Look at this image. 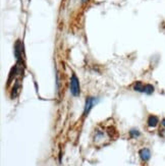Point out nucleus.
I'll list each match as a JSON object with an SVG mask.
<instances>
[{
    "instance_id": "obj_2",
    "label": "nucleus",
    "mask_w": 165,
    "mask_h": 166,
    "mask_svg": "<svg viewBox=\"0 0 165 166\" xmlns=\"http://www.w3.org/2000/svg\"><path fill=\"white\" fill-rule=\"evenodd\" d=\"M70 92L73 96H79L80 94V84L75 74H72L70 79Z\"/></svg>"
},
{
    "instance_id": "obj_3",
    "label": "nucleus",
    "mask_w": 165,
    "mask_h": 166,
    "mask_svg": "<svg viewBox=\"0 0 165 166\" xmlns=\"http://www.w3.org/2000/svg\"><path fill=\"white\" fill-rule=\"evenodd\" d=\"M94 103H95V100L94 98H88L86 101V107H85V111H84V115L86 116V115H88V113L90 112L91 108L94 106Z\"/></svg>"
},
{
    "instance_id": "obj_8",
    "label": "nucleus",
    "mask_w": 165,
    "mask_h": 166,
    "mask_svg": "<svg viewBox=\"0 0 165 166\" xmlns=\"http://www.w3.org/2000/svg\"><path fill=\"white\" fill-rule=\"evenodd\" d=\"M130 134H131V138H136V137H139L140 136V132H138V130H131Z\"/></svg>"
},
{
    "instance_id": "obj_1",
    "label": "nucleus",
    "mask_w": 165,
    "mask_h": 166,
    "mask_svg": "<svg viewBox=\"0 0 165 166\" xmlns=\"http://www.w3.org/2000/svg\"><path fill=\"white\" fill-rule=\"evenodd\" d=\"M118 137V132L115 128L114 124L112 123V120L108 122H101L96 127L94 130V145L97 147H102L110 144L111 142L116 140Z\"/></svg>"
},
{
    "instance_id": "obj_7",
    "label": "nucleus",
    "mask_w": 165,
    "mask_h": 166,
    "mask_svg": "<svg viewBox=\"0 0 165 166\" xmlns=\"http://www.w3.org/2000/svg\"><path fill=\"white\" fill-rule=\"evenodd\" d=\"M153 92H154V87L152 85H150V84H147V85L145 86V93H146L147 95H151Z\"/></svg>"
},
{
    "instance_id": "obj_4",
    "label": "nucleus",
    "mask_w": 165,
    "mask_h": 166,
    "mask_svg": "<svg viewBox=\"0 0 165 166\" xmlns=\"http://www.w3.org/2000/svg\"><path fill=\"white\" fill-rule=\"evenodd\" d=\"M140 157H141V159L144 162H147V161H149V159H150L151 157V153L150 151H149L148 149H142L141 151H140Z\"/></svg>"
},
{
    "instance_id": "obj_5",
    "label": "nucleus",
    "mask_w": 165,
    "mask_h": 166,
    "mask_svg": "<svg viewBox=\"0 0 165 166\" xmlns=\"http://www.w3.org/2000/svg\"><path fill=\"white\" fill-rule=\"evenodd\" d=\"M159 122V119L157 116H154V115H150L148 118V125L150 127H155L156 125Z\"/></svg>"
},
{
    "instance_id": "obj_9",
    "label": "nucleus",
    "mask_w": 165,
    "mask_h": 166,
    "mask_svg": "<svg viewBox=\"0 0 165 166\" xmlns=\"http://www.w3.org/2000/svg\"><path fill=\"white\" fill-rule=\"evenodd\" d=\"M161 124H162V125H163V127H165V119H163V120H162V121H161Z\"/></svg>"
},
{
    "instance_id": "obj_6",
    "label": "nucleus",
    "mask_w": 165,
    "mask_h": 166,
    "mask_svg": "<svg viewBox=\"0 0 165 166\" xmlns=\"http://www.w3.org/2000/svg\"><path fill=\"white\" fill-rule=\"evenodd\" d=\"M145 86L143 83H141V82H137V83L133 84V88L135 91H138V92H142V93H145Z\"/></svg>"
}]
</instances>
